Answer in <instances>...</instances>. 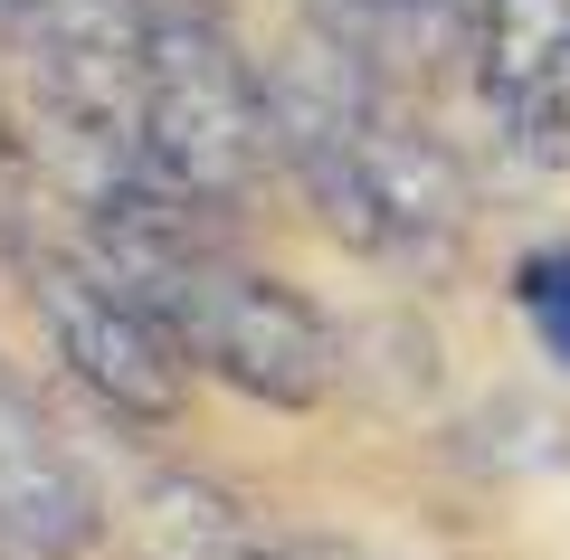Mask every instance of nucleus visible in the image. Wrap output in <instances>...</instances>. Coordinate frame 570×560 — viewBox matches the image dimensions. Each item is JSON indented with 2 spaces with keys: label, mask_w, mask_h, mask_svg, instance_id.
Here are the masks:
<instances>
[{
  "label": "nucleus",
  "mask_w": 570,
  "mask_h": 560,
  "mask_svg": "<svg viewBox=\"0 0 570 560\" xmlns=\"http://www.w3.org/2000/svg\"><path fill=\"white\" fill-rule=\"evenodd\" d=\"M105 541V494L39 400L0 371V551L77 560Z\"/></svg>",
  "instance_id": "obj_6"
},
{
  "label": "nucleus",
  "mask_w": 570,
  "mask_h": 560,
  "mask_svg": "<svg viewBox=\"0 0 570 560\" xmlns=\"http://www.w3.org/2000/svg\"><path fill=\"white\" fill-rule=\"evenodd\" d=\"M295 560H362V551H343V541H295Z\"/></svg>",
  "instance_id": "obj_11"
},
{
  "label": "nucleus",
  "mask_w": 570,
  "mask_h": 560,
  "mask_svg": "<svg viewBox=\"0 0 570 560\" xmlns=\"http://www.w3.org/2000/svg\"><path fill=\"white\" fill-rule=\"evenodd\" d=\"M266 105H276V153L305 180L314 219L352 247V257H438L466 219L448 153L419 134L409 86L371 77L362 58H343L333 39H295L285 58H266Z\"/></svg>",
  "instance_id": "obj_2"
},
{
  "label": "nucleus",
  "mask_w": 570,
  "mask_h": 560,
  "mask_svg": "<svg viewBox=\"0 0 570 560\" xmlns=\"http://www.w3.org/2000/svg\"><path fill=\"white\" fill-rule=\"evenodd\" d=\"M0 257L29 295V323L48 333V352L67 361V381L124 428H163L181 419L190 390V352L171 342V323L115 276L86 238H39L29 219L0 228Z\"/></svg>",
  "instance_id": "obj_4"
},
{
  "label": "nucleus",
  "mask_w": 570,
  "mask_h": 560,
  "mask_svg": "<svg viewBox=\"0 0 570 560\" xmlns=\"http://www.w3.org/2000/svg\"><path fill=\"white\" fill-rule=\"evenodd\" d=\"M20 171V134H10V115H0V180Z\"/></svg>",
  "instance_id": "obj_12"
},
{
  "label": "nucleus",
  "mask_w": 570,
  "mask_h": 560,
  "mask_svg": "<svg viewBox=\"0 0 570 560\" xmlns=\"http://www.w3.org/2000/svg\"><path fill=\"white\" fill-rule=\"evenodd\" d=\"M0 39H10V0H0Z\"/></svg>",
  "instance_id": "obj_13"
},
{
  "label": "nucleus",
  "mask_w": 570,
  "mask_h": 560,
  "mask_svg": "<svg viewBox=\"0 0 570 560\" xmlns=\"http://www.w3.org/2000/svg\"><path fill=\"white\" fill-rule=\"evenodd\" d=\"M134 551L142 560H295V541H276L247 503H228L200 475H142Z\"/></svg>",
  "instance_id": "obj_9"
},
{
  "label": "nucleus",
  "mask_w": 570,
  "mask_h": 560,
  "mask_svg": "<svg viewBox=\"0 0 570 560\" xmlns=\"http://www.w3.org/2000/svg\"><path fill=\"white\" fill-rule=\"evenodd\" d=\"M475 20H485V0H305L314 39H333L390 86H428L456 58L475 67Z\"/></svg>",
  "instance_id": "obj_8"
},
{
  "label": "nucleus",
  "mask_w": 570,
  "mask_h": 560,
  "mask_svg": "<svg viewBox=\"0 0 570 560\" xmlns=\"http://www.w3.org/2000/svg\"><path fill=\"white\" fill-rule=\"evenodd\" d=\"M10 39L39 58L67 143H124L134 153V86L153 0H10Z\"/></svg>",
  "instance_id": "obj_5"
},
{
  "label": "nucleus",
  "mask_w": 570,
  "mask_h": 560,
  "mask_svg": "<svg viewBox=\"0 0 570 560\" xmlns=\"http://www.w3.org/2000/svg\"><path fill=\"white\" fill-rule=\"evenodd\" d=\"M513 304H523L532 342L570 371V247H532V257L513 266Z\"/></svg>",
  "instance_id": "obj_10"
},
{
  "label": "nucleus",
  "mask_w": 570,
  "mask_h": 560,
  "mask_svg": "<svg viewBox=\"0 0 570 560\" xmlns=\"http://www.w3.org/2000/svg\"><path fill=\"white\" fill-rule=\"evenodd\" d=\"M77 219H86V247L171 323L190 371H209V381L247 390L266 409H314L333 390L324 314L285 276H266L238 247H219V219L171 200L163 180L142 171V153L86 161V209Z\"/></svg>",
  "instance_id": "obj_1"
},
{
  "label": "nucleus",
  "mask_w": 570,
  "mask_h": 560,
  "mask_svg": "<svg viewBox=\"0 0 570 560\" xmlns=\"http://www.w3.org/2000/svg\"><path fill=\"white\" fill-rule=\"evenodd\" d=\"M475 86L513 153H532L542 171H570V0H485Z\"/></svg>",
  "instance_id": "obj_7"
},
{
  "label": "nucleus",
  "mask_w": 570,
  "mask_h": 560,
  "mask_svg": "<svg viewBox=\"0 0 570 560\" xmlns=\"http://www.w3.org/2000/svg\"><path fill=\"white\" fill-rule=\"evenodd\" d=\"M134 153L171 200L200 219H228L266 190L276 171V105L266 67L238 58L200 0H153V39H142V86H134Z\"/></svg>",
  "instance_id": "obj_3"
}]
</instances>
